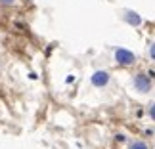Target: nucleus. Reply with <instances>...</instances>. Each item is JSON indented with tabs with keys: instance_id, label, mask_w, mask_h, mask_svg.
<instances>
[{
	"instance_id": "obj_1",
	"label": "nucleus",
	"mask_w": 155,
	"mask_h": 149,
	"mask_svg": "<svg viewBox=\"0 0 155 149\" xmlns=\"http://www.w3.org/2000/svg\"><path fill=\"white\" fill-rule=\"evenodd\" d=\"M115 61L123 67H130V65L136 63V56L127 48H117L115 50Z\"/></svg>"
},
{
	"instance_id": "obj_2",
	"label": "nucleus",
	"mask_w": 155,
	"mask_h": 149,
	"mask_svg": "<svg viewBox=\"0 0 155 149\" xmlns=\"http://www.w3.org/2000/svg\"><path fill=\"white\" fill-rule=\"evenodd\" d=\"M134 88H136L138 92H142V94L150 92V90H151V80H150V76H147L146 73L134 75Z\"/></svg>"
},
{
	"instance_id": "obj_3",
	"label": "nucleus",
	"mask_w": 155,
	"mask_h": 149,
	"mask_svg": "<svg viewBox=\"0 0 155 149\" xmlns=\"http://www.w3.org/2000/svg\"><path fill=\"white\" fill-rule=\"evenodd\" d=\"M109 73L107 71H96L92 76H90V82H92V86H96V88H104L109 84Z\"/></svg>"
},
{
	"instance_id": "obj_4",
	"label": "nucleus",
	"mask_w": 155,
	"mask_h": 149,
	"mask_svg": "<svg viewBox=\"0 0 155 149\" xmlns=\"http://www.w3.org/2000/svg\"><path fill=\"white\" fill-rule=\"evenodd\" d=\"M124 21L128 23V25H132V27H138L140 23H142V17L136 14V11H124Z\"/></svg>"
},
{
	"instance_id": "obj_5",
	"label": "nucleus",
	"mask_w": 155,
	"mask_h": 149,
	"mask_svg": "<svg viewBox=\"0 0 155 149\" xmlns=\"http://www.w3.org/2000/svg\"><path fill=\"white\" fill-rule=\"evenodd\" d=\"M128 149H150V147H147L146 141H142V140H134L132 144L128 145Z\"/></svg>"
},
{
	"instance_id": "obj_6",
	"label": "nucleus",
	"mask_w": 155,
	"mask_h": 149,
	"mask_svg": "<svg viewBox=\"0 0 155 149\" xmlns=\"http://www.w3.org/2000/svg\"><path fill=\"white\" fill-rule=\"evenodd\" d=\"M17 0H0V6H4V8H10V6H14Z\"/></svg>"
},
{
	"instance_id": "obj_7",
	"label": "nucleus",
	"mask_w": 155,
	"mask_h": 149,
	"mask_svg": "<svg viewBox=\"0 0 155 149\" xmlns=\"http://www.w3.org/2000/svg\"><path fill=\"white\" fill-rule=\"evenodd\" d=\"M150 57L155 61V42H151V44H150Z\"/></svg>"
},
{
	"instance_id": "obj_8",
	"label": "nucleus",
	"mask_w": 155,
	"mask_h": 149,
	"mask_svg": "<svg viewBox=\"0 0 155 149\" xmlns=\"http://www.w3.org/2000/svg\"><path fill=\"white\" fill-rule=\"evenodd\" d=\"M150 117H151V121H155V103H151L150 107Z\"/></svg>"
},
{
	"instance_id": "obj_9",
	"label": "nucleus",
	"mask_w": 155,
	"mask_h": 149,
	"mask_svg": "<svg viewBox=\"0 0 155 149\" xmlns=\"http://www.w3.org/2000/svg\"><path fill=\"white\" fill-rule=\"evenodd\" d=\"M23 2H33V0H23Z\"/></svg>"
}]
</instances>
